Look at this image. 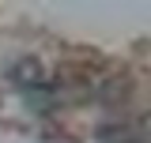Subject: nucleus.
I'll list each match as a JSON object with an SVG mask.
<instances>
[{"instance_id": "nucleus-1", "label": "nucleus", "mask_w": 151, "mask_h": 143, "mask_svg": "<svg viewBox=\"0 0 151 143\" xmlns=\"http://www.w3.org/2000/svg\"><path fill=\"white\" fill-rule=\"evenodd\" d=\"M15 83L19 87H34V90H42L45 87V75H42V64H38V60H19L15 64Z\"/></svg>"}]
</instances>
